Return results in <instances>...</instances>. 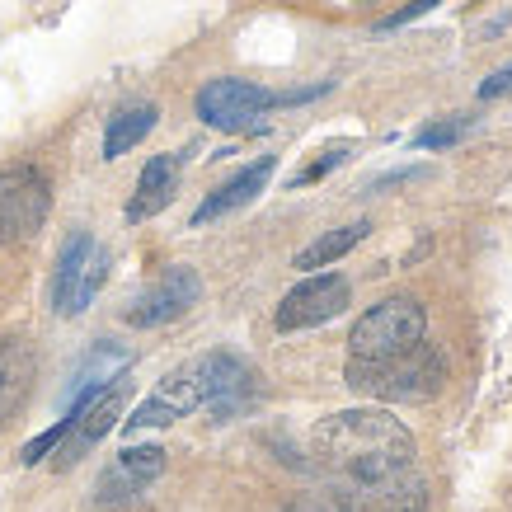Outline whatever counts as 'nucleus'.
Returning <instances> with one entry per match:
<instances>
[{
    "label": "nucleus",
    "mask_w": 512,
    "mask_h": 512,
    "mask_svg": "<svg viewBox=\"0 0 512 512\" xmlns=\"http://www.w3.org/2000/svg\"><path fill=\"white\" fill-rule=\"evenodd\" d=\"M311 451L334 494H362L414 470V433L390 409H343L311 433Z\"/></svg>",
    "instance_id": "nucleus-1"
},
{
    "label": "nucleus",
    "mask_w": 512,
    "mask_h": 512,
    "mask_svg": "<svg viewBox=\"0 0 512 512\" xmlns=\"http://www.w3.org/2000/svg\"><path fill=\"white\" fill-rule=\"evenodd\" d=\"M249 404H254V372L231 353H207V357L184 362V367H174L160 381L156 395L127 419V433L165 428V423L184 419L193 409H212L217 419H235Z\"/></svg>",
    "instance_id": "nucleus-2"
},
{
    "label": "nucleus",
    "mask_w": 512,
    "mask_h": 512,
    "mask_svg": "<svg viewBox=\"0 0 512 512\" xmlns=\"http://www.w3.org/2000/svg\"><path fill=\"white\" fill-rule=\"evenodd\" d=\"M442 381H447V362L428 339L400 357H376V362L348 357V386L381 404H423L442 390Z\"/></svg>",
    "instance_id": "nucleus-3"
},
{
    "label": "nucleus",
    "mask_w": 512,
    "mask_h": 512,
    "mask_svg": "<svg viewBox=\"0 0 512 512\" xmlns=\"http://www.w3.org/2000/svg\"><path fill=\"white\" fill-rule=\"evenodd\" d=\"M428 339V311L414 296H390L376 301L348 334V357L357 362H376V357H400Z\"/></svg>",
    "instance_id": "nucleus-4"
},
{
    "label": "nucleus",
    "mask_w": 512,
    "mask_h": 512,
    "mask_svg": "<svg viewBox=\"0 0 512 512\" xmlns=\"http://www.w3.org/2000/svg\"><path fill=\"white\" fill-rule=\"evenodd\" d=\"M109 278V254L90 231H76L66 240L57 273H52V311L62 320H76L80 311H90L94 292Z\"/></svg>",
    "instance_id": "nucleus-5"
},
{
    "label": "nucleus",
    "mask_w": 512,
    "mask_h": 512,
    "mask_svg": "<svg viewBox=\"0 0 512 512\" xmlns=\"http://www.w3.org/2000/svg\"><path fill=\"white\" fill-rule=\"evenodd\" d=\"M278 104V94H268L254 80H207L198 90V118L217 132H264V113Z\"/></svg>",
    "instance_id": "nucleus-6"
},
{
    "label": "nucleus",
    "mask_w": 512,
    "mask_h": 512,
    "mask_svg": "<svg viewBox=\"0 0 512 512\" xmlns=\"http://www.w3.org/2000/svg\"><path fill=\"white\" fill-rule=\"evenodd\" d=\"M47 212H52V188L38 165L0 170V245H15V240L43 231Z\"/></svg>",
    "instance_id": "nucleus-7"
},
{
    "label": "nucleus",
    "mask_w": 512,
    "mask_h": 512,
    "mask_svg": "<svg viewBox=\"0 0 512 512\" xmlns=\"http://www.w3.org/2000/svg\"><path fill=\"white\" fill-rule=\"evenodd\" d=\"M348 301H353V287H348V278H339V273H315V278L296 282L292 292L282 296L278 315H273V325H278L282 334L315 329V325H325V320H334V315L348 311Z\"/></svg>",
    "instance_id": "nucleus-8"
},
{
    "label": "nucleus",
    "mask_w": 512,
    "mask_h": 512,
    "mask_svg": "<svg viewBox=\"0 0 512 512\" xmlns=\"http://www.w3.org/2000/svg\"><path fill=\"white\" fill-rule=\"evenodd\" d=\"M198 296H202V278L188 264H174L127 306V325H137V329L170 325V320H179V315L188 311V306H198Z\"/></svg>",
    "instance_id": "nucleus-9"
},
{
    "label": "nucleus",
    "mask_w": 512,
    "mask_h": 512,
    "mask_svg": "<svg viewBox=\"0 0 512 512\" xmlns=\"http://www.w3.org/2000/svg\"><path fill=\"white\" fill-rule=\"evenodd\" d=\"M165 475V451L160 447H127L109 461V470L99 475V503H123L137 498L146 484H156Z\"/></svg>",
    "instance_id": "nucleus-10"
},
{
    "label": "nucleus",
    "mask_w": 512,
    "mask_h": 512,
    "mask_svg": "<svg viewBox=\"0 0 512 512\" xmlns=\"http://www.w3.org/2000/svg\"><path fill=\"white\" fill-rule=\"evenodd\" d=\"M33 376H38L33 343L19 339V334L0 339V428L24 409V400H29V390H33Z\"/></svg>",
    "instance_id": "nucleus-11"
},
{
    "label": "nucleus",
    "mask_w": 512,
    "mask_h": 512,
    "mask_svg": "<svg viewBox=\"0 0 512 512\" xmlns=\"http://www.w3.org/2000/svg\"><path fill=\"white\" fill-rule=\"evenodd\" d=\"M339 508L343 512H428V484H423L419 470H409V475H400L390 484H376V489H362V494H343Z\"/></svg>",
    "instance_id": "nucleus-12"
},
{
    "label": "nucleus",
    "mask_w": 512,
    "mask_h": 512,
    "mask_svg": "<svg viewBox=\"0 0 512 512\" xmlns=\"http://www.w3.org/2000/svg\"><path fill=\"white\" fill-rule=\"evenodd\" d=\"M268 179H273V156L254 160L249 170H240L235 179H226L217 193H207V198L198 202V212H193V226H207V221H217V217H226V212H235V207L254 202L268 188Z\"/></svg>",
    "instance_id": "nucleus-13"
},
{
    "label": "nucleus",
    "mask_w": 512,
    "mask_h": 512,
    "mask_svg": "<svg viewBox=\"0 0 512 512\" xmlns=\"http://www.w3.org/2000/svg\"><path fill=\"white\" fill-rule=\"evenodd\" d=\"M174 188H179V156H151L127 202V221H151L156 212H165L174 202Z\"/></svg>",
    "instance_id": "nucleus-14"
},
{
    "label": "nucleus",
    "mask_w": 512,
    "mask_h": 512,
    "mask_svg": "<svg viewBox=\"0 0 512 512\" xmlns=\"http://www.w3.org/2000/svg\"><path fill=\"white\" fill-rule=\"evenodd\" d=\"M156 123H160L156 104H132V109H118L109 118V132H104V160L127 156L137 141L151 137V127H156Z\"/></svg>",
    "instance_id": "nucleus-15"
},
{
    "label": "nucleus",
    "mask_w": 512,
    "mask_h": 512,
    "mask_svg": "<svg viewBox=\"0 0 512 512\" xmlns=\"http://www.w3.org/2000/svg\"><path fill=\"white\" fill-rule=\"evenodd\" d=\"M367 231H372V221H353V226H339V231L320 235V240H311V245L301 249L292 259V268H301V273H315V268H329L334 259H343L353 245H362L367 240Z\"/></svg>",
    "instance_id": "nucleus-16"
},
{
    "label": "nucleus",
    "mask_w": 512,
    "mask_h": 512,
    "mask_svg": "<svg viewBox=\"0 0 512 512\" xmlns=\"http://www.w3.org/2000/svg\"><path fill=\"white\" fill-rule=\"evenodd\" d=\"M132 362V357L123 353V348H113V343H99L85 362H80L76 381H71V400H85V395H94V390H104L113 381V376H123V367Z\"/></svg>",
    "instance_id": "nucleus-17"
},
{
    "label": "nucleus",
    "mask_w": 512,
    "mask_h": 512,
    "mask_svg": "<svg viewBox=\"0 0 512 512\" xmlns=\"http://www.w3.org/2000/svg\"><path fill=\"white\" fill-rule=\"evenodd\" d=\"M348 151H353V141H334V146H325L311 165H301V170L292 174V188H306V184H315V179H325L329 170H339L343 160H348Z\"/></svg>",
    "instance_id": "nucleus-18"
},
{
    "label": "nucleus",
    "mask_w": 512,
    "mask_h": 512,
    "mask_svg": "<svg viewBox=\"0 0 512 512\" xmlns=\"http://www.w3.org/2000/svg\"><path fill=\"white\" fill-rule=\"evenodd\" d=\"M466 132H470V118H461V113H456V118H442V123L423 127L419 137H414V146H419V151H447V146H456Z\"/></svg>",
    "instance_id": "nucleus-19"
},
{
    "label": "nucleus",
    "mask_w": 512,
    "mask_h": 512,
    "mask_svg": "<svg viewBox=\"0 0 512 512\" xmlns=\"http://www.w3.org/2000/svg\"><path fill=\"white\" fill-rule=\"evenodd\" d=\"M66 428H71V414H66V419H57V423H52V428H47L43 437H33L29 447H24V466H38V461H43V456H47V451H52V447H62Z\"/></svg>",
    "instance_id": "nucleus-20"
},
{
    "label": "nucleus",
    "mask_w": 512,
    "mask_h": 512,
    "mask_svg": "<svg viewBox=\"0 0 512 512\" xmlns=\"http://www.w3.org/2000/svg\"><path fill=\"white\" fill-rule=\"evenodd\" d=\"M442 0H409L404 10H395V15H386L381 24H376V33H390V29H400V24H409V19H419V15H428V10H437Z\"/></svg>",
    "instance_id": "nucleus-21"
},
{
    "label": "nucleus",
    "mask_w": 512,
    "mask_h": 512,
    "mask_svg": "<svg viewBox=\"0 0 512 512\" xmlns=\"http://www.w3.org/2000/svg\"><path fill=\"white\" fill-rule=\"evenodd\" d=\"M503 94H512V66L494 71V76L480 85V99H503Z\"/></svg>",
    "instance_id": "nucleus-22"
},
{
    "label": "nucleus",
    "mask_w": 512,
    "mask_h": 512,
    "mask_svg": "<svg viewBox=\"0 0 512 512\" xmlns=\"http://www.w3.org/2000/svg\"><path fill=\"white\" fill-rule=\"evenodd\" d=\"M287 512H343V508L334 494H325V498H301V503H292Z\"/></svg>",
    "instance_id": "nucleus-23"
}]
</instances>
